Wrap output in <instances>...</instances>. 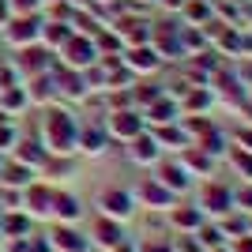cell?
I'll return each mask as SVG.
<instances>
[{
    "instance_id": "cell-28",
    "label": "cell",
    "mask_w": 252,
    "mask_h": 252,
    "mask_svg": "<svg viewBox=\"0 0 252 252\" xmlns=\"http://www.w3.org/2000/svg\"><path fill=\"white\" fill-rule=\"evenodd\" d=\"M143 4H151V0H143Z\"/></svg>"
},
{
    "instance_id": "cell-16",
    "label": "cell",
    "mask_w": 252,
    "mask_h": 252,
    "mask_svg": "<svg viewBox=\"0 0 252 252\" xmlns=\"http://www.w3.org/2000/svg\"><path fill=\"white\" fill-rule=\"evenodd\" d=\"M162 181H166L169 189H185L189 185V173H185V166H162Z\"/></svg>"
},
{
    "instance_id": "cell-14",
    "label": "cell",
    "mask_w": 252,
    "mask_h": 252,
    "mask_svg": "<svg viewBox=\"0 0 252 252\" xmlns=\"http://www.w3.org/2000/svg\"><path fill=\"white\" fill-rule=\"evenodd\" d=\"M211 87H192L189 94H185V102H181V109H189V113H196V109H203V105H211Z\"/></svg>"
},
{
    "instance_id": "cell-2",
    "label": "cell",
    "mask_w": 252,
    "mask_h": 252,
    "mask_svg": "<svg viewBox=\"0 0 252 252\" xmlns=\"http://www.w3.org/2000/svg\"><path fill=\"white\" fill-rule=\"evenodd\" d=\"M61 53H64L61 64L72 68V72H87V68L98 64V49H94V38H91V34H72V38L61 45Z\"/></svg>"
},
{
    "instance_id": "cell-3",
    "label": "cell",
    "mask_w": 252,
    "mask_h": 252,
    "mask_svg": "<svg viewBox=\"0 0 252 252\" xmlns=\"http://www.w3.org/2000/svg\"><path fill=\"white\" fill-rule=\"evenodd\" d=\"M181 31L185 27H173V23H151V49L162 57V61H177L185 57V42H181Z\"/></svg>"
},
{
    "instance_id": "cell-19",
    "label": "cell",
    "mask_w": 252,
    "mask_h": 252,
    "mask_svg": "<svg viewBox=\"0 0 252 252\" xmlns=\"http://www.w3.org/2000/svg\"><path fill=\"white\" fill-rule=\"evenodd\" d=\"M4 181H8V185H27V181H31V169L27 166H8L4 169Z\"/></svg>"
},
{
    "instance_id": "cell-17",
    "label": "cell",
    "mask_w": 252,
    "mask_h": 252,
    "mask_svg": "<svg viewBox=\"0 0 252 252\" xmlns=\"http://www.w3.org/2000/svg\"><path fill=\"white\" fill-rule=\"evenodd\" d=\"M79 143H83L87 155H102V143H105V139H102V132L94 128V132H79Z\"/></svg>"
},
{
    "instance_id": "cell-23",
    "label": "cell",
    "mask_w": 252,
    "mask_h": 252,
    "mask_svg": "<svg viewBox=\"0 0 252 252\" xmlns=\"http://www.w3.org/2000/svg\"><path fill=\"white\" fill-rule=\"evenodd\" d=\"M11 15H15V11H11V4H8V0H0V27H4Z\"/></svg>"
},
{
    "instance_id": "cell-20",
    "label": "cell",
    "mask_w": 252,
    "mask_h": 252,
    "mask_svg": "<svg viewBox=\"0 0 252 252\" xmlns=\"http://www.w3.org/2000/svg\"><path fill=\"white\" fill-rule=\"evenodd\" d=\"M8 4H11V11H15V15H31V11L42 8V0H8Z\"/></svg>"
},
{
    "instance_id": "cell-9",
    "label": "cell",
    "mask_w": 252,
    "mask_h": 252,
    "mask_svg": "<svg viewBox=\"0 0 252 252\" xmlns=\"http://www.w3.org/2000/svg\"><path fill=\"white\" fill-rule=\"evenodd\" d=\"M27 98L31 102H53L57 98V83H53V68L42 75H31V83H27Z\"/></svg>"
},
{
    "instance_id": "cell-4",
    "label": "cell",
    "mask_w": 252,
    "mask_h": 252,
    "mask_svg": "<svg viewBox=\"0 0 252 252\" xmlns=\"http://www.w3.org/2000/svg\"><path fill=\"white\" fill-rule=\"evenodd\" d=\"M38 34H42V15H38V11H31V15H11V19L4 23V38H8V45H15V49L34 45Z\"/></svg>"
},
{
    "instance_id": "cell-10",
    "label": "cell",
    "mask_w": 252,
    "mask_h": 252,
    "mask_svg": "<svg viewBox=\"0 0 252 252\" xmlns=\"http://www.w3.org/2000/svg\"><path fill=\"white\" fill-rule=\"evenodd\" d=\"M181 113V105L173 102V94H158L155 102L147 105V117H151V125H169L173 117Z\"/></svg>"
},
{
    "instance_id": "cell-18",
    "label": "cell",
    "mask_w": 252,
    "mask_h": 252,
    "mask_svg": "<svg viewBox=\"0 0 252 252\" xmlns=\"http://www.w3.org/2000/svg\"><path fill=\"white\" fill-rule=\"evenodd\" d=\"M19 158H23V162H31V166H38V162L45 158V151L38 147V143H19Z\"/></svg>"
},
{
    "instance_id": "cell-5",
    "label": "cell",
    "mask_w": 252,
    "mask_h": 252,
    "mask_svg": "<svg viewBox=\"0 0 252 252\" xmlns=\"http://www.w3.org/2000/svg\"><path fill=\"white\" fill-rule=\"evenodd\" d=\"M125 68H128L132 75H151V72H158V68H162V57L151 49V42L128 45V49H125Z\"/></svg>"
},
{
    "instance_id": "cell-11",
    "label": "cell",
    "mask_w": 252,
    "mask_h": 252,
    "mask_svg": "<svg viewBox=\"0 0 252 252\" xmlns=\"http://www.w3.org/2000/svg\"><path fill=\"white\" fill-rule=\"evenodd\" d=\"M31 102L27 98V87H0V113H15V109H23V105Z\"/></svg>"
},
{
    "instance_id": "cell-21",
    "label": "cell",
    "mask_w": 252,
    "mask_h": 252,
    "mask_svg": "<svg viewBox=\"0 0 252 252\" xmlns=\"http://www.w3.org/2000/svg\"><path fill=\"white\" fill-rule=\"evenodd\" d=\"M57 245H64V249H83V241H79V237H75L72 230H57Z\"/></svg>"
},
{
    "instance_id": "cell-22",
    "label": "cell",
    "mask_w": 252,
    "mask_h": 252,
    "mask_svg": "<svg viewBox=\"0 0 252 252\" xmlns=\"http://www.w3.org/2000/svg\"><path fill=\"white\" fill-rule=\"evenodd\" d=\"M233 166H237V169H249V173H252V158L241 155V151H233Z\"/></svg>"
},
{
    "instance_id": "cell-1",
    "label": "cell",
    "mask_w": 252,
    "mask_h": 252,
    "mask_svg": "<svg viewBox=\"0 0 252 252\" xmlns=\"http://www.w3.org/2000/svg\"><path fill=\"white\" fill-rule=\"evenodd\" d=\"M42 132H45V147L61 151V155L75 151V143H79V125L68 109H49L42 121Z\"/></svg>"
},
{
    "instance_id": "cell-8",
    "label": "cell",
    "mask_w": 252,
    "mask_h": 252,
    "mask_svg": "<svg viewBox=\"0 0 252 252\" xmlns=\"http://www.w3.org/2000/svg\"><path fill=\"white\" fill-rule=\"evenodd\" d=\"M72 34L75 31H72V23H68V19H61V23H57V19H42V34H38V42H42L45 49H61Z\"/></svg>"
},
{
    "instance_id": "cell-6",
    "label": "cell",
    "mask_w": 252,
    "mask_h": 252,
    "mask_svg": "<svg viewBox=\"0 0 252 252\" xmlns=\"http://www.w3.org/2000/svg\"><path fill=\"white\" fill-rule=\"evenodd\" d=\"M23 68V72L27 75H42V72H49L53 68V57H49V49H45V45H23L19 49V61H15Z\"/></svg>"
},
{
    "instance_id": "cell-7",
    "label": "cell",
    "mask_w": 252,
    "mask_h": 252,
    "mask_svg": "<svg viewBox=\"0 0 252 252\" xmlns=\"http://www.w3.org/2000/svg\"><path fill=\"white\" fill-rule=\"evenodd\" d=\"M109 132L121 136V139H136L139 132H143V117H139L136 109H125V113L113 109V113H109Z\"/></svg>"
},
{
    "instance_id": "cell-24",
    "label": "cell",
    "mask_w": 252,
    "mask_h": 252,
    "mask_svg": "<svg viewBox=\"0 0 252 252\" xmlns=\"http://www.w3.org/2000/svg\"><path fill=\"white\" fill-rule=\"evenodd\" d=\"M11 139H15V132H11V128H8V125H0V147H8Z\"/></svg>"
},
{
    "instance_id": "cell-13",
    "label": "cell",
    "mask_w": 252,
    "mask_h": 252,
    "mask_svg": "<svg viewBox=\"0 0 252 252\" xmlns=\"http://www.w3.org/2000/svg\"><path fill=\"white\" fill-rule=\"evenodd\" d=\"M132 143H136V147H132V158H136V162H151V158L158 155V139L155 136H143V132H139Z\"/></svg>"
},
{
    "instance_id": "cell-15",
    "label": "cell",
    "mask_w": 252,
    "mask_h": 252,
    "mask_svg": "<svg viewBox=\"0 0 252 252\" xmlns=\"http://www.w3.org/2000/svg\"><path fill=\"white\" fill-rule=\"evenodd\" d=\"M102 207L109 211V215H128V211H132V200H128L125 192H105V196H102Z\"/></svg>"
},
{
    "instance_id": "cell-25",
    "label": "cell",
    "mask_w": 252,
    "mask_h": 252,
    "mask_svg": "<svg viewBox=\"0 0 252 252\" xmlns=\"http://www.w3.org/2000/svg\"><path fill=\"white\" fill-rule=\"evenodd\" d=\"M158 4H162L166 11H181V4H185V0H158Z\"/></svg>"
},
{
    "instance_id": "cell-26",
    "label": "cell",
    "mask_w": 252,
    "mask_h": 252,
    "mask_svg": "<svg viewBox=\"0 0 252 252\" xmlns=\"http://www.w3.org/2000/svg\"><path fill=\"white\" fill-rule=\"evenodd\" d=\"M237 139H241L245 147H249V151H252V128H245V132H241V136H237Z\"/></svg>"
},
{
    "instance_id": "cell-12",
    "label": "cell",
    "mask_w": 252,
    "mask_h": 252,
    "mask_svg": "<svg viewBox=\"0 0 252 252\" xmlns=\"http://www.w3.org/2000/svg\"><path fill=\"white\" fill-rule=\"evenodd\" d=\"M181 15L192 19V27H203L211 19V0H185L181 4Z\"/></svg>"
},
{
    "instance_id": "cell-27",
    "label": "cell",
    "mask_w": 252,
    "mask_h": 252,
    "mask_svg": "<svg viewBox=\"0 0 252 252\" xmlns=\"http://www.w3.org/2000/svg\"><path fill=\"white\" fill-rule=\"evenodd\" d=\"M102 4H113V0H102Z\"/></svg>"
}]
</instances>
